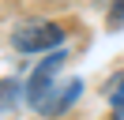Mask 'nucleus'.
Masks as SVG:
<instances>
[{"label":"nucleus","instance_id":"nucleus-2","mask_svg":"<svg viewBox=\"0 0 124 120\" xmlns=\"http://www.w3.org/2000/svg\"><path fill=\"white\" fill-rule=\"evenodd\" d=\"M60 64H64V52H49L45 60L38 64V71L30 75V82H26V94H30V105H41L45 101V94H53V75L60 71Z\"/></svg>","mask_w":124,"mask_h":120},{"label":"nucleus","instance_id":"nucleus-4","mask_svg":"<svg viewBox=\"0 0 124 120\" xmlns=\"http://www.w3.org/2000/svg\"><path fill=\"white\" fill-rule=\"evenodd\" d=\"M15 98H19V82L15 79H4V82H0V109L15 105Z\"/></svg>","mask_w":124,"mask_h":120},{"label":"nucleus","instance_id":"nucleus-5","mask_svg":"<svg viewBox=\"0 0 124 120\" xmlns=\"http://www.w3.org/2000/svg\"><path fill=\"white\" fill-rule=\"evenodd\" d=\"M120 15H124V0H116V8H113V22L120 19Z\"/></svg>","mask_w":124,"mask_h":120},{"label":"nucleus","instance_id":"nucleus-3","mask_svg":"<svg viewBox=\"0 0 124 120\" xmlns=\"http://www.w3.org/2000/svg\"><path fill=\"white\" fill-rule=\"evenodd\" d=\"M79 90H83V82H68V86H64V94L56 90V94H53V101H45V105H41V112H45V116H56V112H64V109H68V105L79 98Z\"/></svg>","mask_w":124,"mask_h":120},{"label":"nucleus","instance_id":"nucleus-1","mask_svg":"<svg viewBox=\"0 0 124 120\" xmlns=\"http://www.w3.org/2000/svg\"><path fill=\"white\" fill-rule=\"evenodd\" d=\"M60 38H64V30L56 26V22H34V26L15 30L11 45H15L19 52H38V49H49V45H60Z\"/></svg>","mask_w":124,"mask_h":120}]
</instances>
